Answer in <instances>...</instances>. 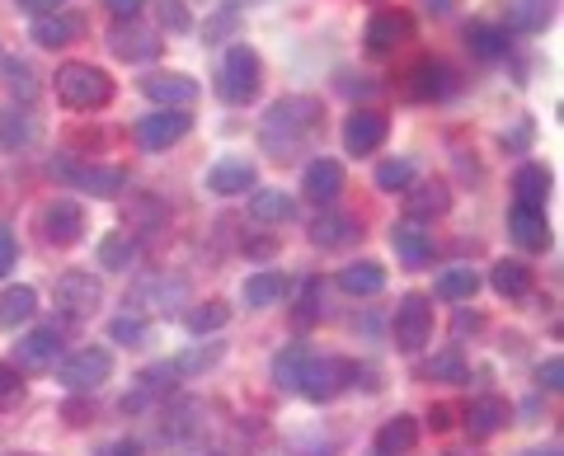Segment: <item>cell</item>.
<instances>
[{
    "label": "cell",
    "mask_w": 564,
    "mask_h": 456,
    "mask_svg": "<svg viewBox=\"0 0 564 456\" xmlns=\"http://www.w3.org/2000/svg\"><path fill=\"white\" fill-rule=\"evenodd\" d=\"M321 128H325V104L315 95H288V99H278L273 109L263 113L259 146L269 151L278 165H288L315 142V132Z\"/></svg>",
    "instance_id": "6da1fadb"
},
{
    "label": "cell",
    "mask_w": 564,
    "mask_h": 456,
    "mask_svg": "<svg viewBox=\"0 0 564 456\" xmlns=\"http://www.w3.org/2000/svg\"><path fill=\"white\" fill-rule=\"evenodd\" d=\"M57 99L76 113H95L113 104V76L95 62H62L57 66Z\"/></svg>",
    "instance_id": "7a4b0ae2"
},
{
    "label": "cell",
    "mask_w": 564,
    "mask_h": 456,
    "mask_svg": "<svg viewBox=\"0 0 564 456\" xmlns=\"http://www.w3.org/2000/svg\"><path fill=\"white\" fill-rule=\"evenodd\" d=\"M47 174L70 193H90V198H118L128 188V170L118 165H95V161H80V155H52Z\"/></svg>",
    "instance_id": "3957f363"
},
{
    "label": "cell",
    "mask_w": 564,
    "mask_h": 456,
    "mask_svg": "<svg viewBox=\"0 0 564 456\" xmlns=\"http://www.w3.org/2000/svg\"><path fill=\"white\" fill-rule=\"evenodd\" d=\"M263 90V62L250 43H236L217 66V95L226 104H254Z\"/></svg>",
    "instance_id": "277c9868"
},
{
    "label": "cell",
    "mask_w": 564,
    "mask_h": 456,
    "mask_svg": "<svg viewBox=\"0 0 564 456\" xmlns=\"http://www.w3.org/2000/svg\"><path fill=\"white\" fill-rule=\"evenodd\" d=\"M358 381V362H348V358H306L302 367V381H296V395H306L315 400V405H329L334 395H344L348 386Z\"/></svg>",
    "instance_id": "5b68a950"
},
{
    "label": "cell",
    "mask_w": 564,
    "mask_h": 456,
    "mask_svg": "<svg viewBox=\"0 0 564 456\" xmlns=\"http://www.w3.org/2000/svg\"><path fill=\"white\" fill-rule=\"evenodd\" d=\"M362 43L372 57H395L400 47L414 43V14L410 10H377L372 20H367Z\"/></svg>",
    "instance_id": "8992f818"
},
{
    "label": "cell",
    "mask_w": 564,
    "mask_h": 456,
    "mask_svg": "<svg viewBox=\"0 0 564 456\" xmlns=\"http://www.w3.org/2000/svg\"><path fill=\"white\" fill-rule=\"evenodd\" d=\"M429 339H433V296H423V292L400 296V306H395V344L404 348V354H419V348H429Z\"/></svg>",
    "instance_id": "52a82bcc"
},
{
    "label": "cell",
    "mask_w": 564,
    "mask_h": 456,
    "mask_svg": "<svg viewBox=\"0 0 564 456\" xmlns=\"http://www.w3.org/2000/svg\"><path fill=\"white\" fill-rule=\"evenodd\" d=\"M113 377V354L109 348H80V354H70L62 367H57V381L66 386V391H99L104 381Z\"/></svg>",
    "instance_id": "ba28073f"
},
{
    "label": "cell",
    "mask_w": 564,
    "mask_h": 456,
    "mask_svg": "<svg viewBox=\"0 0 564 456\" xmlns=\"http://www.w3.org/2000/svg\"><path fill=\"white\" fill-rule=\"evenodd\" d=\"M193 128V118L188 109H155L147 118H137V128H132V142L141 151H170L174 142H184Z\"/></svg>",
    "instance_id": "9c48e42d"
},
{
    "label": "cell",
    "mask_w": 564,
    "mask_h": 456,
    "mask_svg": "<svg viewBox=\"0 0 564 456\" xmlns=\"http://www.w3.org/2000/svg\"><path fill=\"white\" fill-rule=\"evenodd\" d=\"M39 231H43L47 245L70 250V245L85 240V207L76 198H52L43 213H39Z\"/></svg>",
    "instance_id": "30bf717a"
},
{
    "label": "cell",
    "mask_w": 564,
    "mask_h": 456,
    "mask_svg": "<svg viewBox=\"0 0 564 456\" xmlns=\"http://www.w3.org/2000/svg\"><path fill=\"white\" fill-rule=\"evenodd\" d=\"M52 296H57V311L66 315V321H85V315H95V306L104 302V287L95 283V273L70 269V273L57 278Z\"/></svg>",
    "instance_id": "8fae6325"
},
{
    "label": "cell",
    "mask_w": 564,
    "mask_h": 456,
    "mask_svg": "<svg viewBox=\"0 0 564 456\" xmlns=\"http://www.w3.org/2000/svg\"><path fill=\"white\" fill-rule=\"evenodd\" d=\"M109 52L118 62H128V66H147L161 57V39L147 29V24H137V20H118L109 29Z\"/></svg>",
    "instance_id": "7c38bea8"
},
{
    "label": "cell",
    "mask_w": 564,
    "mask_h": 456,
    "mask_svg": "<svg viewBox=\"0 0 564 456\" xmlns=\"http://www.w3.org/2000/svg\"><path fill=\"white\" fill-rule=\"evenodd\" d=\"M386 137H391V118L381 109H352L344 122V151L348 155H372L386 146Z\"/></svg>",
    "instance_id": "4fadbf2b"
},
{
    "label": "cell",
    "mask_w": 564,
    "mask_h": 456,
    "mask_svg": "<svg viewBox=\"0 0 564 456\" xmlns=\"http://www.w3.org/2000/svg\"><path fill=\"white\" fill-rule=\"evenodd\" d=\"M456 85H462V76H456L443 57H423L414 72H410V99H419V104H437V99L456 95Z\"/></svg>",
    "instance_id": "5bb4252c"
},
{
    "label": "cell",
    "mask_w": 564,
    "mask_h": 456,
    "mask_svg": "<svg viewBox=\"0 0 564 456\" xmlns=\"http://www.w3.org/2000/svg\"><path fill=\"white\" fill-rule=\"evenodd\" d=\"M62 329L57 325H39V329H29V335L14 344V362L29 367V372H43V367H52L62 358Z\"/></svg>",
    "instance_id": "9a60e30c"
},
{
    "label": "cell",
    "mask_w": 564,
    "mask_h": 456,
    "mask_svg": "<svg viewBox=\"0 0 564 456\" xmlns=\"http://www.w3.org/2000/svg\"><path fill=\"white\" fill-rule=\"evenodd\" d=\"M141 95L151 104H161V109H188V104L198 99V80L184 72H155L141 80Z\"/></svg>",
    "instance_id": "2e32d148"
},
{
    "label": "cell",
    "mask_w": 564,
    "mask_h": 456,
    "mask_svg": "<svg viewBox=\"0 0 564 456\" xmlns=\"http://www.w3.org/2000/svg\"><path fill=\"white\" fill-rule=\"evenodd\" d=\"M508 236H513L518 250H527V254H545L551 240H555L545 213H536V207H518V203H513V213H508Z\"/></svg>",
    "instance_id": "e0dca14e"
},
{
    "label": "cell",
    "mask_w": 564,
    "mask_h": 456,
    "mask_svg": "<svg viewBox=\"0 0 564 456\" xmlns=\"http://www.w3.org/2000/svg\"><path fill=\"white\" fill-rule=\"evenodd\" d=\"M254 184H259V170H254V161H245V155H221V161L207 170V188L221 193V198L250 193Z\"/></svg>",
    "instance_id": "ac0fdd59"
},
{
    "label": "cell",
    "mask_w": 564,
    "mask_h": 456,
    "mask_svg": "<svg viewBox=\"0 0 564 456\" xmlns=\"http://www.w3.org/2000/svg\"><path fill=\"white\" fill-rule=\"evenodd\" d=\"M302 193L315 207H329L344 193V165L329 161V155H315V161L306 165V174H302Z\"/></svg>",
    "instance_id": "d6986e66"
},
{
    "label": "cell",
    "mask_w": 564,
    "mask_h": 456,
    "mask_svg": "<svg viewBox=\"0 0 564 456\" xmlns=\"http://www.w3.org/2000/svg\"><path fill=\"white\" fill-rule=\"evenodd\" d=\"M85 33V20L80 14H66V10H52V14H39V20H33V29H29V39L39 43V47H70Z\"/></svg>",
    "instance_id": "ffe728a7"
},
{
    "label": "cell",
    "mask_w": 564,
    "mask_h": 456,
    "mask_svg": "<svg viewBox=\"0 0 564 456\" xmlns=\"http://www.w3.org/2000/svg\"><path fill=\"white\" fill-rule=\"evenodd\" d=\"M391 250L400 254V264L404 269H423V264H433V231H423L419 221H395V231H391Z\"/></svg>",
    "instance_id": "44dd1931"
},
{
    "label": "cell",
    "mask_w": 564,
    "mask_h": 456,
    "mask_svg": "<svg viewBox=\"0 0 564 456\" xmlns=\"http://www.w3.org/2000/svg\"><path fill=\"white\" fill-rule=\"evenodd\" d=\"M288 292H292V278L282 269H259V273L245 278V287H240V296H245V306H250V311H269Z\"/></svg>",
    "instance_id": "7402d4cb"
},
{
    "label": "cell",
    "mask_w": 564,
    "mask_h": 456,
    "mask_svg": "<svg viewBox=\"0 0 564 456\" xmlns=\"http://www.w3.org/2000/svg\"><path fill=\"white\" fill-rule=\"evenodd\" d=\"M452 207V188L443 180H429V184H410L404 193V221H429V217H443Z\"/></svg>",
    "instance_id": "603a6c76"
},
{
    "label": "cell",
    "mask_w": 564,
    "mask_h": 456,
    "mask_svg": "<svg viewBox=\"0 0 564 456\" xmlns=\"http://www.w3.org/2000/svg\"><path fill=\"white\" fill-rule=\"evenodd\" d=\"M362 240V221L358 217H344V213H321L311 226V245H321V250H344V245Z\"/></svg>",
    "instance_id": "cb8c5ba5"
},
{
    "label": "cell",
    "mask_w": 564,
    "mask_h": 456,
    "mask_svg": "<svg viewBox=\"0 0 564 456\" xmlns=\"http://www.w3.org/2000/svg\"><path fill=\"white\" fill-rule=\"evenodd\" d=\"M377 456H410L419 447V419L414 414H395L386 419V424L377 428Z\"/></svg>",
    "instance_id": "d4e9b609"
},
{
    "label": "cell",
    "mask_w": 564,
    "mask_h": 456,
    "mask_svg": "<svg viewBox=\"0 0 564 456\" xmlns=\"http://www.w3.org/2000/svg\"><path fill=\"white\" fill-rule=\"evenodd\" d=\"M508 419H513V405H508L503 395H480V400H470V410H466L470 437H494L499 428H508Z\"/></svg>",
    "instance_id": "484cf974"
},
{
    "label": "cell",
    "mask_w": 564,
    "mask_h": 456,
    "mask_svg": "<svg viewBox=\"0 0 564 456\" xmlns=\"http://www.w3.org/2000/svg\"><path fill=\"white\" fill-rule=\"evenodd\" d=\"M551 170L536 165V161H527L518 165L513 174V193H518V207H536V213H545V198H551Z\"/></svg>",
    "instance_id": "4316f807"
},
{
    "label": "cell",
    "mask_w": 564,
    "mask_h": 456,
    "mask_svg": "<svg viewBox=\"0 0 564 456\" xmlns=\"http://www.w3.org/2000/svg\"><path fill=\"white\" fill-rule=\"evenodd\" d=\"M203 414H207V405L203 400H174V405L165 410V437L170 443H188V437H198L203 433Z\"/></svg>",
    "instance_id": "83f0119b"
},
{
    "label": "cell",
    "mask_w": 564,
    "mask_h": 456,
    "mask_svg": "<svg viewBox=\"0 0 564 456\" xmlns=\"http://www.w3.org/2000/svg\"><path fill=\"white\" fill-rule=\"evenodd\" d=\"M489 283L499 296H508V302H522V296L532 292V269H527L522 259H499V264L489 269Z\"/></svg>",
    "instance_id": "f1b7e54d"
},
{
    "label": "cell",
    "mask_w": 564,
    "mask_h": 456,
    "mask_svg": "<svg viewBox=\"0 0 564 456\" xmlns=\"http://www.w3.org/2000/svg\"><path fill=\"white\" fill-rule=\"evenodd\" d=\"M339 287L348 296H377L386 287V269L377 264V259H358V264H344L339 269Z\"/></svg>",
    "instance_id": "f546056e"
},
{
    "label": "cell",
    "mask_w": 564,
    "mask_h": 456,
    "mask_svg": "<svg viewBox=\"0 0 564 456\" xmlns=\"http://www.w3.org/2000/svg\"><path fill=\"white\" fill-rule=\"evenodd\" d=\"M250 217L254 221H292L296 217V198L282 188H254L250 193Z\"/></svg>",
    "instance_id": "4dcf8cb0"
},
{
    "label": "cell",
    "mask_w": 564,
    "mask_h": 456,
    "mask_svg": "<svg viewBox=\"0 0 564 456\" xmlns=\"http://www.w3.org/2000/svg\"><path fill=\"white\" fill-rule=\"evenodd\" d=\"M475 292H480V273H475L470 264H456V269H447V273L433 283L437 302H470Z\"/></svg>",
    "instance_id": "1f68e13d"
},
{
    "label": "cell",
    "mask_w": 564,
    "mask_h": 456,
    "mask_svg": "<svg viewBox=\"0 0 564 456\" xmlns=\"http://www.w3.org/2000/svg\"><path fill=\"white\" fill-rule=\"evenodd\" d=\"M466 47H470V57H480V62H499V57H508V29L470 24L466 29Z\"/></svg>",
    "instance_id": "d6a6232c"
},
{
    "label": "cell",
    "mask_w": 564,
    "mask_h": 456,
    "mask_svg": "<svg viewBox=\"0 0 564 456\" xmlns=\"http://www.w3.org/2000/svg\"><path fill=\"white\" fill-rule=\"evenodd\" d=\"M33 311H39V292L33 287H6L0 296V329H20L24 321H33Z\"/></svg>",
    "instance_id": "836d02e7"
},
{
    "label": "cell",
    "mask_w": 564,
    "mask_h": 456,
    "mask_svg": "<svg viewBox=\"0 0 564 456\" xmlns=\"http://www.w3.org/2000/svg\"><path fill=\"white\" fill-rule=\"evenodd\" d=\"M137 254H141V245H137V236L132 231H109L99 240V264L104 269H132L137 264Z\"/></svg>",
    "instance_id": "e575fe53"
},
{
    "label": "cell",
    "mask_w": 564,
    "mask_h": 456,
    "mask_svg": "<svg viewBox=\"0 0 564 456\" xmlns=\"http://www.w3.org/2000/svg\"><path fill=\"white\" fill-rule=\"evenodd\" d=\"M306 358H311V348H306V344H288V348H282V354L273 358V386H278V391H296Z\"/></svg>",
    "instance_id": "d590c367"
},
{
    "label": "cell",
    "mask_w": 564,
    "mask_h": 456,
    "mask_svg": "<svg viewBox=\"0 0 564 456\" xmlns=\"http://www.w3.org/2000/svg\"><path fill=\"white\" fill-rule=\"evenodd\" d=\"M555 20V0H513V29L518 33H541Z\"/></svg>",
    "instance_id": "8d00e7d4"
},
{
    "label": "cell",
    "mask_w": 564,
    "mask_h": 456,
    "mask_svg": "<svg viewBox=\"0 0 564 456\" xmlns=\"http://www.w3.org/2000/svg\"><path fill=\"white\" fill-rule=\"evenodd\" d=\"M33 118L29 113H20V109H0V146L6 151H20V146H29L33 142Z\"/></svg>",
    "instance_id": "74e56055"
},
{
    "label": "cell",
    "mask_w": 564,
    "mask_h": 456,
    "mask_svg": "<svg viewBox=\"0 0 564 456\" xmlns=\"http://www.w3.org/2000/svg\"><path fill=\"white\" fill-rule=\"evenodd\" d=\"M226 321H231V306H221V302H203V306H193L188 311V329H193V335H217V329L226 325Z\"/></svg>",
    "instance_id": "f35d334b"
},
{
    "label": "cell",
    "mask_w": 564,
    "mask_h": 456,
    "mask_svg": "<svg viewBox=\"0 0 564 456\" xmlns=\"http://www.w3.org/2000/svg\"><path fill=\"white\" fill-rule=\"evenodd\" d=\"M414 184V161H381L377 165V188H386V193H400V188H410Z\"/></svg>",
    "instance_id": "ab89813d"
},
{
    "label": "cell",
    "mask_w": 564,
    "mask_h": 456,
    "mask_svg": "<svg viewBox=\"0 0 564 456\" xmlns=\"http://www.w3.org/2000/svg\"><path fill=\"white\" fill-rule=\"evenodd\" d=\"M109 339L113 344H128V348H141L151 339V325L141 321V315H118V321L109 325Z\"/></svg>",
    "instance_id": "60d3db41"
},
{
    "label": "cell",
    "mask_w": 564,
    "mask_h": 456,
    "mask_svg": "<svg viewBox=\"0 0 564 456\" xmlns=\"http://www.w3.org/2000/svg\"><path fill=\"white\" fill-rule=\"evenodd\" d=\"M155 20H161V29H170V33L193 29V14H188L184 0H155Z\"/></svg>",
    "instance_id": "b9f144b4"
},
{
    "label": "cell",
    "mask_w": 564,
    "mask_h": 456,
    "mask_svg": "<svg viewBox=\"0 0 564 456\" xmlns=\"http://www.w3.org/2000/svg\"><path fill=\"white\" fill-rule=\"evenodd\" d=\"M6 85H10V95L24 99V104L39 95V85H33V72H29L24 62H6Z\"/></svg>",
    "instance_id": "7bdbcfd3"
},
{
    "label": "cell",
    "mask_w": 564,
    "mask_h": 456,
    "mask_svg": "<svg viewBox=\"0 0 564 456\" xmlns=\"http://www.w3.org/2000/svg\"><path fill=\"white\" fill-rule=\"evenodd\" d=\"M221 358V344H203V348H193V354H184V358H174V372H180V377H193V372H203V367H212V362H217Z\"/></svg>",
    "instance_id": "ee69618b"
},
{
    "label": "cell",
    "mask_w": 564,
    "mask_h": 456,
    "mask_svg": "<svg viewBox=\"0 0 564 456\" xmlns=\"http://www.w3.org/2000/svg\"><path fill=\"white\" fill-rule=\"evenodd\" d=\"M20 400H24V377H20V367L0 362V410L20 405Z\"/></svg>",
    "instance_id": "f6af8a7d"
},
{
    "label": "cell",
    "mask_w": 564,
    "mask_h": 456,
    "mask_svg": "<svg viewBox=\"0 0 564 456\" xmlns=\"http://www.w3.org/2000/svg\"><path fill=\"white\" fill-rule=\"evenodd\" d=\"M236 24H240V10H236V6H226L217 20H207L203 39H207V43H217V39H226V33H236Z\"/></svg>",
    "instance_id": "bcb514c9"
},
{
    "label": "cell",
    "mask_w": 564,
    "mask_h": 456,
    "mask_svg": "<svg viewBox=\"0 0 564 456\" xmlns=\"http://www.w3.org/2000/svg\"><path fill=\"white\" fill-rule=\"evenodd\" d=\"M423 377H447V381H466V367H462V354H443V358H433V367Z\"/></svg>",
    "instance_id": "7dc6e473"
},
{
    "label": "cell",
    "mask_w": 564,
    "mask_h": 456,
    "mask_svg": "<svg viewBox=\"0 0 564 456\" xmlns=\"http://www.w3.org/2000/svg\"><path fill=\"white\" fill-rule=\"evenodd\" d=\"M536 381H541V391H564V358H551V362H541L536 367Z\"/></svg>",
    "instance_id": "c3c4849f"
},
{
    "label": "cell",
    "mask_w": 564,
    "mask_h": 456,
    "mask_svg": "<svg viewBox=\"0 0 564 456\" xmlns=\"http://www.w3.org/2000/svg\"><path fill=\"white\" fill-rule=\"evenodd\" d=\"M14 259H20V245H14V231L10 226H0V278L14 269Z\"/></svg>",
    "instance_id": "681fc988"
},
{
    "label": "cell",
    "mask_w": 564,
    "mask_h": 456,
    "mask_svg": "<svg viewBox=\"0 0 564 456\" xmlns=\"http://www.w3.org/2000/svg\"><path fill=\"white\" fill-rule=\"evenodd\" d=\"M315 302H321V283H306V296H302V311H296V321H302V325H311V321H315V315H321V306H315Z\"/></svg>",
    "instance_id": "f907efd6"
},
{
    "label": "cell",
    "mask_w": 564,
    "mask_h": 456,
    "mask_svg": "<svg viewBox=\"0 0 564 456\" xmlns=\"http://www.w3.org/2000/svg\"><path fill=\"white\" fill-rule=\"evenodd\" d=\"M14 6H20L24 14H33V20H39V14H52V10H62L66 0H14Z\"/></svg>",
    "instance_id": "816d5d0a"
},
{
    "label": "cell",
    "mask_w": 564,
    "mask_h": 456,
    "mask_svg": "<svg viewBox=\"0 0 564 456\" xmlns=\"http://www.w3.org/2000/svg\"><path fill=\"white\" fill-rule=\"evenodd\" d=\"M532 142V122H518V132H503V146L508 151H518V146H527Z\"/></svg>",
    "instance_id": "f5cc1de1"
},
{
    "label": "cell",
    "mask_w": 564,
    "mask_h": 456,
    "mask_svg": "<svg viewBox=\"0 0 564 456\" xmlns=\"http://www.w3.org/2000/svg\"><path fill=\"white\" fill-rule=\"evenodd\" d=\"M104 6H109L118 20H137V10H141V0H104Z\"/></svg>",
    "instance_id": "db71d44e"
},
{
    "label": "cell",
    "mask_w": 564,
    "mask_h": 456,
    "mask_svg": "<svg viewBox=\"0 0 564 456\" xmlns=\"http://www.w3.org/2000/svg\"><path fill=\"white\" fill-rule=\"evenodd\" d=\"M429 424H433V433H447V428H452V405H433Z\"/></svg>",
    "instance_id": "11a10c76"
},
{
    "label": "cell",
    "mask_w": 564,
    "mask_h": 456,
    "mask_svg": "<svg viewBox=\"0 0 564 456\" xmlns=\"http://www.w3.org/2000/svg\"><path fill=\"white\" fill-rule=\"evenodd\" d=\"M113 456H141V447H137V443H118Z\"/></svg>",
    "instance_id": "9f6ffc18"
},
{
    "label": "cell",
    "mask_w": 564,
    "mask_h": 456,
    "mask_svg": "<svg viewBox=\"0 0 564 456\" xmlns=\"http://www.w3.org/2000/svg\"><path fill=\"white\" fill-rule=\"evenodd\" d=\"M429 10H433V14H447V10H452V0H429Z\"/></svg>",
    "instance_id": "6f0895ef"
},
{
    "label": "cell",
    "mask_w": 564,
    "mask_h": 456,
    "mask_svg": "<svg viewBox=\"0 0 564 456\" xmlns=\"http://www.w3.org/2000/svg\"><path fill=\"white\" fill-rule=\"evenodd\" d=\"M527 456H560L555 447H541V452H527Z\"/></svg>",
    "instance_id": "680465c9"
},
{
    "label": "cell",
    "mask_w": 564,
    "mask_h": 456,
    "mask_svg": "<svg viewBox=\"0 0 564 456\" xmlns=\"http://www.w3.org/2000/svg\"><path fill=\"white\" fill-rule=\"evenodd\" d=\"M14 456H39V452H14Z\"/></svg>",
    "instance_id": "91938a15"
}]
</instances>
